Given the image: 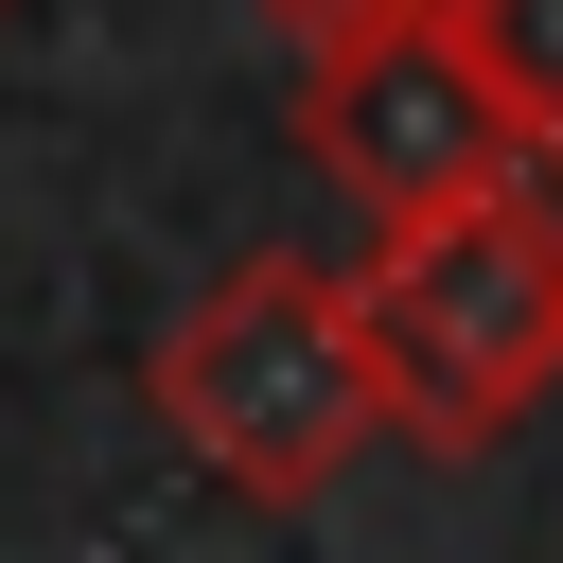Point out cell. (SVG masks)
<instances>
[{
	"label": "cell",
	"instance_id": "1",
	"mask_svg": "<svg viewBox=\"0 0 563 563\" xmlns=\"http://www.w3.org/2000/svg\"><path fill=\"white\" fill-rule=\"evenodd\" d=\"M141 405L176 422V457L246 510H317L369 440H387V369H369V317H352V264H299V246H246L229 282H194V317L158 334Z\"/></svg>",
	"mask_w": 563,
	"mask_h": 563
},
{
	"label": "cell",
	"instance_id": "2",
	"mask_svg": "<svg viewBox=\"0 0 563 563\" xmlns=\"http://www.w3.org/2000/svg\"><path fill=\"white\" fill-rule=\"evenodd\" d=\"M352 317H369V369H387V440L493 457L563 387V194L510 176V194H457V211L369 229Z\"/></svg>",
	"mask_w": 563,
	"mask_h": 563
},
{
	"label": "cell",
	"instance_id": "3",
	"mask_svg": "<svg viewBox=\"0 0 563 563\" xmlns=\"http://www.w3.org/2000/svg\"><path fill=\"white\" fill-rule=\"evenodd\" d=\"M299 141H317V176H334L369 229L457 211V194H510V176L545 158V123L493 88V53H475L440 0L387 18V35H352V53H299Z\"/></svg>",
	"mask_w": 563,
	"mask_h": 563
},
{
	"label": "cell",
	"instance_id": "4",
	"mask_svg": "<svg viewBox=\"0 0 563 563\" xmlns=\"http://www.w3.org/2000/svg\"><path fill=\"white\" fill-rule=\"evenodd\" d=\"M440 18H457V35L493 53V88H510V106L563 141V0H440Z\"/></svg>",
	"mask_w": 563,
	"mask_h": 563
},
{
	"label": "cell",
	"instance_id": "5",
	"mask_svg": "<svg viewBox=\"0 0 563 563\" xmlns=\"http://www.w3.org/2000/svg\"><path fill=\"white\" fill-rule=\"evenodd\" d=\"M299 53H352V35H387V18H422V0H264Z\"/></svg>",
	"mask_w": 563,
	"mask_h": 563
}]
</instances>
